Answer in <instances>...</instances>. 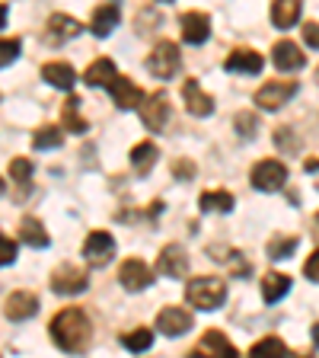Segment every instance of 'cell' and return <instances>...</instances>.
<instances>
[{
	"label": "cell",
	"instance_id": "15",
	"mask_svg": "<svg viewBox=\"0 0 319 358\" xmlns=\"http://www.w3.org/2000/svg\"><path fill=\"white\" fill-rule=\"evenodd\" d=\"M7 317L10 320H16V323H22V320H32L38 313V294H32V291H13L7 298Z\"/></svg>",
	"mask_w": 319,
	"mask_h": 358
},
{
	"label": "cell",
	"instance_id": "16",
	"mask_svg": "<svg viewBox=\"0 0 319 358\" xmlns=\"http://www.w3.org/2000/svg\"><path fill=\"white\" fill-rule=\"evenodd\" d=\"M195 355H223V358H237V345L227 339V336L221 333V329H208V333L201 336V343L195 345Z\"/></svg>",
	"mask_w": 319,
	"mask_h": 358
},
{
	"label": "cell",
	"instance_id": "18",
	"mask_svg": "<svg viewBox=\"0 0 319 358\" xmlns=\"http://www.w3.org/2000/svg\"><path fill=\"white\" fill-rule=\"evenodd\" d=\"M272 64H275L278 71H284V74H290V71H300V67L306 64V58L297 45L284 38V42H278L275 48H272Z\"/></svg>",
	"mask_w": 319,
	"mask_h": 358
},
{
	"label": "cell",
	"instance_id": "38",
	"mask_svg": "<svg viewBox=\"0 0 319 358\" xmlns=\"http://www.w3.org/2000/svg\"><path fill=\"white\" fill-rule=\"evenodd\" d=\"M304 42L310 48H319V22H304Z\"/></svg>",
	"mask_w": 319,
	"mask_h": 358
},
{
	"label": "cell",
	"instance_id": "30",
	"mask_svg": "<svg viewBox=\"0 0 319 358\" xmlns=\"http://www.w3.org/2000/svg\"><path fill=\"white\" fill-rule=\"evenodd\" d=\"M121 345H125L128 352H147L150 345H154V333H150L147 327H138V329H128L125 336H121Z\"/></svg>",
	"mask_w": 319,
	"mask_h": 358
},
{
	"label": "cell",
	"instance_id": "2",
	"mask_svg": "<svg viewBox=\"0 0 319 358\" xmlns=\"http://www.w3.org/2000/svg\"><path fill=\"white\" fill-rule=\"evenodd\" d=\"M186 301L192 307H198V310H217L227 301V285H223V278H214V275L192 278L186 285Z\"/></svg>",
	"mask_w": 319,
	"mask_h": 358
},
{
	"label": "cell",
	"instance_id": "3",
	"mask_svg": "<svg viewBox=\"0 0 319 358\" xmlns=\"http://www.w3.org/2000/svg\"><path fill=\"white\" fill-rule=\"evenodd\" d=\"M182 67V55H179L176 42H156L154 52L147 58V71L156 77V80H172Z\"/></svg>",
	"mask_w": 319,
	"mask_h": 358
},
{
	"label": "cell",
	"instance_id": "8",
	"mask_svg": "<svg viewBox=\"0 0 319 358\" xmlns=\"http://www.w3.org/2000/svg\"><path fill=\"white\" fill-rule=\"evenodd\" d=\"M112 256H115V237H112V234L93 231L87 240H83V259H87L89 266L103 268Z\"/></svg>",
	"mask_w": 319,
	"mask_h": 358
},
{
	"label": "cell",
	"instance_id": "31",
	"mask_svg": "<svg viewBox=\"0 0 319 358\" xmlns=\"http://www.w3.org/2000/svg\"><path fill=\"white\" fill-rule=\"evenodd\" d=\"M297 243H300L297 234H288V237H272V240H268V256H272V259H288V256H294Z\"/></svg>",
	"mask_w": 319,
	"mask_h": 358
},
{
	"label": "cell",
	"instance_id": "32",
	"mask_svg": "<svg viewBox=\"0 0 319 358\" xmlns=\"http://www.w3.org/2000/svg\"><path fill=\"white\" fill-rule=\"evenodd\" d=\"M249 355H290V349L278 336H265V339H259V343L249 349Z\"/></svg>",
	"mask_w": 319,
	"mask_h": 358
},
{
	"label": "cell",
	"instance_id": "34",
	"mask_svg": "<svg viewBox=\"0 0 319 358\" xmlns=\"http://www.w3.org/2000/svg\"><path fill=\"white\" fill-rule=\"evenodd\" d=\"M233 125H237L239 138H255V131H259V119H255L253 112H239L237 119H233Z\"/></svg>",
	"mask_w": 319,
	"mask_h": 358
},
{
	"label": "cell",
	"instance_id": "23",
	"mask_svg": "<svg viewBox=\"0 0 319 358\" xmlns=\"http://www.w3.org/2000/svg\"><path fill=\"white\" fill-rule=\"evenodd\" d=\"M42 77H45V83H52V87H58V90H71L74 87V67L67 64V61H48V64L42 67Z\"/></svg>",
	"mask_w": 319,
	"mask_h": 358
},
{
	"label": "cell",
	"instance_id": "13",
	"mask_svg": "<svg viewBox=\"0 0 319 358\" xmlns=\"http://www.w3.org/2000/svg\"><path fill=\"white\" fill-rule=\"evenodd\" d=\"M182 99H186V109L192 112V115H198V119H208L211 112H214V99L201 90V83L195 80V77L182 83Z\"/></svg>",
	"mask_w": 319,
	"mask_h": 358
},
{
	"label": "cell",
	"instance_id": "28",
	"mask_svg": "<svg viewBox=\"0 0 319 358\" xmlns=\"http://www.w3.org/2000/svg\"><path fill=\"white\" fill-rule=\"evenodd\" d=\"M61 115H64V128H67V131L83 134V131L89 128L87 119L80 115V96H74V93L64 99V109H61Z\"/></svg>",
	"mask_w": 319,
	"mask_h": 358
},
{
	"label": "cell",
	"instance_id": "5",
	"mask_svg": "<svg viewBox=\"0 0 319 358\" xmlns=\"http://www.w3.org/2000/svg\"><path fill=\"white\" fill-rule=\"evenodd\" d=\"M89 288V275L77 266H58L52 272V291L54 294H64V298H74V294H83Z\"/></svg>",
	"mask_w": 319,
	"mask_h": 358
},
{
	"label": "cell",
	"instance_id": "25",
	"mask_svg": "<svg viewBox=\"0 0 319 358\" xmlns=\"http://www.w3.org/2000/svg\"><path fill=\"white\" fill-rule=\"evenodd\" d=\"M288 291H290V278L284 275V272H268V275L262 278V298H265L268 304H278Z\"/></svg>",
	"mask_w": 319,
	"mask_h": 358
},
{
	"label": "cell",
	"instance_id": "42",
	"mask_svg": "<svg viewBox=\"0 0 319 358\" xmlns=\"http://www.w3.org/2000/svg\"><path fill=\"white\" fill-rule=\"evenodd\" d=\"M7 26V3H0V29Z\"/></svg>",
	"mask_w": 319,
	"mask_h": 358
},
{
	"label": "cell",
	"instance_id": "46",
	"mask_svg": "<svg viewBox=\"0 0 319 358\" xmlns=\"http://www.w3.org/2000/svg\"><path fill=\"white\" fill-rule=\"evenodd\" d=\"M160 3H172V0H160Z\"/></svg>",
	"mask_w": 319,
	"mask_h": 358
},
{
	"label": "cell",
	"instance_id": "10",
	"mask_svg": "<svg viewBox=\"0 0 319 358\" xmlns=\"http://www.w3.org/2000/svg\"><path fill=\"white\" fill-rule=\"evenodd\" d=\"M119 282L125 291H144L154 285V272L144 259H125L119 268Z\"/></svg>",
	"mask_w": 319,
	"mask_h": 358
},
{
	"label": "cell",
	"instance_id": "20",
	"mask_svg": "<svg viewBox=\"0 0 319 358\" xmlns=\"http://www.w3.org/2000/svg\"><path fill=\"white\" fill-rule=\"evenodd\" d=\"M80 32H83V22H77L74 16H67V13L48 16V36H52V42H67V38H77Z\"/></svg>",
	"mask_w": 319,
	"mask_h": 358
},
{
	"label": "cell",
	"instance_id": "1",
	"mask_svg": "<svg viewBox=\"0 0 319 358\" xmlns=\"http://www.w3.org/2000/svg\"><path fill=\"white\" fill-rule=\"evenodd\" d=\"M48 329H52L54 345H58L61 352H71V355L87 352L89 343H93V323H89V317L80 307H64V310H58Z\"/></svg>",
	"mask_w": 319,
	"mask_h": 358
},
{
	"label": "cell",
	"instance_id": "24",
	"mask_svg": "<svg viewBox=\"0 0 319 358\" xmlns=\"http://www.w3.org/2000/svg\"><path fill=\"white\" fill-rule=\"evenodd\" d=\"M156 157H160L156 144L154 141H141V144H134V148H131V166L141 173V176H147V173L154 170Z\"/></svg>",
	"mask_w": 319,
	"mask_h": 358
},
{
	"label": "cell",
	"instance_id": "26",
	"mask_svg": "<svg viewBox=\"0 0 319 358\" xmlns=\"http://www.w3.org/2000/svg\"><path fill=\"white\" fill-rule=\"evenodd\" d=\"M20 240L22 243H29V246H36V250H45V246H48V231H45V224L38 221V217H22Z\"/></svg>",
	"mask_w": 319,
	"mask_h": 358
},
{
	"label": "cell",
	"instance_id": "19",
	"mask_svg": "<svg viewBox=\"0 0 319 358\" xmlns=\"http://www.w3.org/2000/svg\"><path fill=\"white\" fill-rule=\"evenodd\" d=\"M119 20H121L119 3H105V7H99L96 13H93V20H89V32H93V36H99V38H105V36H112V32H115Z\"/></svg>",
	"mask_w": 319,
	"mask_h": 358
},
{
	"label": "cell",
	"instance_id": "14",
	"mask_svg": "<svg viewBox=\"0 0 319 358\" xmlns=\"http://www.w3.org/2000/svg\"><path fill=\"white\" fill-rule=\"evenodd\" d=\"M262 64H265V58H262L259 52H253V48H237V52L227 58V74H239V77H253L262 71Z\"/></svg>",
	"mask_w": 319,
	"mask_h": 358
},
{
	"label": "cell",
	"instance_id": "35",
	"mask_svg": "<svg viewBox=\"0 0 319 358\" xmlns=\"http://www.w3.org/2000/svg\"><path fill=\"white\" fill-rule=\"evenodd\" d=\"M22 42L20 38H0V67H10L16 58H20Z\"/></svg>",
	"mask_w": 319,
	"mask_h": 358
},
{
	"label": "cell",
	"instance_id": "39",
	"mask_svg": "<svg viewBox=\"0 0 319 358\" xmlns=\"http://www.w3.org/2000/svg\"><path fill=\"white\" fill-rule=\"evenodd\" d=\"M304 275L310 278V282H319V250L304 262Z\"/></svg>",
	"mask_w": 319,
	"mask_h": 358
},
{
	"label": "cell",
	"instance_id": "21",
	"mask_svg": "<svg viewBox=\"0 0 319 358\" xmlns=\"http://www.w3.org/2000/svg\"><path fill=\"white\" fill-rule=\"evenodd\" d=\"M233 205H237V201H233V195L227 192V189H211V192H205L198 199V208L205 211V215H230L233 211Z\"/></svg>",
	"mask_w": 319,
	"mask_h": 358
},
{
	"label": "cell",
	"instance_id": "41",
	"mask_svg": "<svg viewBox=\"0 0 319 358\" xmlns=\"http://www.w3.org/2000/svg\"><path fill=\"white\" fill-rule=\"evenodd\" d=\"M306 173L316 176V189H319V160H306Z\"/></svg>",
	"mask_w": 319,
	"mask_h": 358
},
{
	"label": "cell",
	"instance_id": "43",
	"mask_svg": "<svg viewBox=\"0 0 319 358\" xmlns=\"http://www.w3.org/2000/svg\"><path fill=\"white\" fill-rule=\"evenodd\" d=\"M310 336H313V343L319 345V323H316V327H313V333H310Z\"/></svg>",
	"mask_w": 319,
	"mask_h": 358
},
{
	"label": "cell",
	"instance_id": "6",
	"mask_svg": "<svg viewBox=\"0 0 319 358\" xmlns=\"http://www.w3.org/2000/svg\"><path fill=\"white\" fill-rule=\"evenodd\" d=\"M297 96V80H268L265 87L255 93V106L268 112H278L288 99Z\"/></svg>",
	"mask_w": 319,
	"mask_h": 358
},
{
	"label": "cell",
	"instance_id": "7",
	"mask_svg": "<svg viewBox=\"0 0 319 358\" xmlns=\"http://www.w3.org/2000/svg\"><path fill=\"white\" fill-rule=\"evenodd\" d=\"M138 112H141V122L150 128V131H163L166 122H170V99L166 93H150L138 103Z\"/></svg>",
	"mask_w": 319,
	"mask_h": 358
},
{
	"label": "cell",
	"instance_id": "11",
	"mask_svg": "<svg viewBox=\"0 0 319 358\" xmlns=\"http://www.w3.org/2000/svg\"><path fill=\"white\" fill-rule=\"evenodd\" d=\"M156 272L166 278H186L188 272V253L179 243H170L160 250V259H156Z\"/></svg>",
	"mask_w": 319,
	"mask_h": 358
},
{
	"label": "cell",
	"instance_id": "17",
	"mask_svg": "<svg viewBox=\"0 0 319 358\" xmlns=\"http://www.w3.org/2000/svg\"><path fill=\"white\" fill-rule=\"evenodd\" d=\"M182 38L188 45H205L211 38V20L205 13H198V10L182 13Z\"/></svg>",
	"mask_w": 319,
	"mask_h": 358
},
{
	"label": "cell",
	"instance_id": "4",
	"mask_svg": "<svg viewBox=\"0 0 319 358\" xmlns=\"http://www.w3.org/2000/svg\"><path fill=\"white\" fill-rule=\"evenodd\" d=\"M249 179H253V186L259 192H278L288 182V166L281 160H259L253 166V173H249Z\"/></svg>",
	"mask_w": 319,
	"mask_h": 358
},
{
	"label": "cell",
	"instance_id": "29",
	"mask_svg": "<svg viewBox=\"0 0 319 358\" xmlns=\"http://www.w3.org/2000/svg\"><path fill=\"white\" fill-rule=\"evenodd\" d=\"M64 144V131L58 125H42L36 134H32V148L36 150H54Z\"/></svg>",
	"mask_w": 319,
	"mask_h": 358
},
{
	"label": "cell",
	"instance_id": "36",
	"mask_svg": "<svg viewBox=\"0 0 319 358\" xmlns=\"http://www.w3.org/2000/svg\"><path fill=\"white\" fill-rule=\"evenodd\" d=\"M16 240L7 237V234H0V266H10V262H16Z\"/></svg>",
	"mask_w": 319,
	"mask_h": 358
},
{
	"label": "cell",
	"instance_id": "40",
	"mask_svg": "<svg viewBox=\"0 0 319 358\" xmlns=\"http://www.w3.org/2000/svg\"><path fill=\"white\" fill-rule=\"evenodd\" d=\"M278 144H281V148H288V150H294L297 148V138H294V134H290V128H278Z\"/></svg>",
	"mask_w": 319,
	"mask_h": 358
},
{
	"label": "cell",
	"instance_id": "37",
	"mask_svg": "<svg viewBox=\"0 0 319 358\" xmlns=\"http://www.w3.org/2000/svg\"><path fill=\"white\" fill-rule=\"evenodd\" d=\"M172 176L176 179H192L195 176V164L192 160H176V164H172Z\"/></svg>",
	"mask_w": 319,
	"mask_h": 358
},
{
	"label": "cell",
	"instance_id": "33",
	"mask_svg": "<svg viewBox=\"0 0 319 358\" xmlns=\"http://www.w3.org/2000/svg\"><path fill=\"white\" fill-rule=\"evenodd\" d=\"M10 176H13V182H20L22 189L32 182V160H26V157H13L10 160Z\"/></svg>",
	"mask_w": 319,
	"mask_h": 358
},
{
	"label": "cell",
	"instance_id": "44",
	"mask_svg": "<svg viewBox=\"0 0 319 358\" xmlns=\"http://www.w3.org/2000/svg\"><path fill=\"white\" fill-rule=\"evenodd\" d=\"M313 231H316V237H319V211H316V217H313Z\"/></svg>",
	"mask_w": 319,
	"mask_h": 358
},
{
	"label": "cell",
	"instance_id": "27",
	"mask_svg": "<svg viewBox=\"0 0 319 358\" xmlns=\"http://www.w3.org/2000/svg\"><path fill=\"white\" fill-rule=\"evenodd\" d=\"M115 61H109V58H99V61H93V64L87 67V74H83V83L87 87H105V83L115 77Z\"/></svg>",
	"mask_w": 319,
	"mask_h": 358
},
{
	"label": "cell",
	"instance_id": "12",
	"mask_svg": "<svg viewBox=\"0 0 319 358\" xmlns=\"http://www.w3.org/2000/svg\"><path fill=\"white\" fill-rule=\"evenodd\" d=\"M156 329L163 336H170V339H176V336L192 329V313L186 307H163V310L156 313Z\"/></svg>",
	"mask_w": 319,
	"mask_h": 358
},
{
	"label": "cell",
	"instance_id": "9",
	"mask_svg": "<svg viewBox=\"0 0 319 358\" xmlns=\"http://www.w3.org/2000/svg\"><path fill=\"white\" fill-rule=\"evenodd\" d=\"M105 90H109V96L115 99V106H119V109H138V103L144 99V90L138 87L131 77L119 74V71H115V77L105 83Z\"/></svg>",
	"mask_w": 319,
	"mask_h": 358
},
{
	"label": "cell",
	"instance_id": "22",
	"mask_svg": "<svg viewBox=\"0 0 319 358\" xmlns=\"http://www.w3.org/2000/svg\"><path fill=\"white\" fill-rule=\"evenodd\" d=\"M300 10H304V0H275L272 3V22L278 29H290L300 20Z\"/></svg>",
	"mask_w": 319,
	"mask_h": 358
},
{
	"label": "cell",
	"instance_id": "45",
	"mask_svg": "<svg viewBox=\"0 0 319 358\" xmlns=\"http://www.w3.org/2000/svg\"><path fill=\"white\" fill-rule=\"evenodd\" d=\"M0 195H3V179H0Z\"/></svg>",
	"mask_w": 319,
	"mask_h": 358
}]
</instances>
